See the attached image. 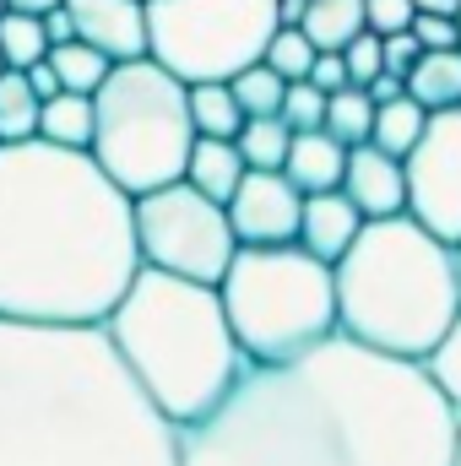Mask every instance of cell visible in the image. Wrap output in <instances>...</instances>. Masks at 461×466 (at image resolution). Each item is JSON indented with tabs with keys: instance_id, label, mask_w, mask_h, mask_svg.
<instances>
[{
	"instance_id": "obj_5",
	"label": "cell",
	"mask_w": 461,
	"mask_h": 466,
	"mask_svg": "<svg viewBox=\"0 0 461 466\" xmlns=\"http://www.w3.org/2000/svg\"><path fill=\"white\" fill-rule=\"evenodd\" d=\"M337 331L391 358H424L435 337L461 315L456 244L435 238L418 218H364L343 255L332 260Z\"/></svg>"
},
{
	"instance_id": "obj_18",
	"label": "cell",
	"mask_w": 461,
	"mask_h": 466,
	"mask_svg": "<svg viewBox=\"0 0 461 466\" xmlns=\"http://www.w3.org/2000/svg\"><path fill=\"white\" fill-rule=\"evenodd\" d=\"M38 136L55 141V147H82L87 152V141H93V93H71V87L49 93L38 104Z\"/></svg>"
},
{
	"instance_id": "obj_24",
	"label": "cell",
	"mask_w": 461,
	"mask_h": 466,
	"mask_svg": "<svg viewBox=\"0 0 461 466\" xmlns=\"http://www.w3.org/2000/svg\"><path fill=\"white\" fill-rule=\"evenodd\" d=\"M369 125H374V104H369L364 87L347 82L337 93H326V115H321L326 136H337L343 147H358V141H369Z\"/></svg>"
},
{
	"instance_id": "obj_21",
	"label": "cell",
	"mask_w": 461,
	"mask_h": 466,
	"mask_svg": "<svg viewBox=\"0 0 461 466\" xmlns=\"http://www.w3.org/2000/svg\"><path fill=\"white\" fill-rule=\"evenodd\" d=\"M185 104H190L196 136H239V125H244V109L233 104L229 82H190Z\"/></svg>"
},
{
	"instance_id": "obj_31",
	"label": "cell",
	"mask_w": 461,
	"mask_h": 466,
	"mask_svg": "<svg viewBox=\"0 0 461 466\" xmlns=\"http://www.w3.org/2000/svg\"><path fill=\"white\" fill-rule=\"evenodd\" d=\"M343 66H347V82H353V87H364L369 76H380V71H385V60H380V38H374L369 27H364V33H353V38L343 44Z\"/></svg>"
},
{
	"instance_id": "obj_19",
	"label": "cell",
	"mask_w": 461,
	"mask_h": 466,
	"mask_svg": "<svg viewBox=\"0 0 461 466\" xmlns=\"http://www.w3.org/2000/svg\"><path fill=\"white\" fill-rule=\"evenodd\" d=\"M299 27L315 49H343L353 33H364V0H304Z\"/></svg>"
},
{
	"instance_id": "obj_3",
	"label": "cell",
	"mask_w": 461,
	"mask_h": 466,
	"mask_svg": "<svg viewBox=\"0 0 461 466\" xmlns=\"http://www.w3.org/2000/svg\"><path fill=\"white\" fill-rule=\"evenodd\" d=\"M0 466H179V429L104 326L0 315Z\"/></svg>"
},
{
	"instance_id": "obj_6",
	"label": "cell",
	"mask_w": 461,
	"mask_h": 466,
	"mask_svg": "<svg viewBox=\"0 0 461 466\" xmlns=\"http://www.w3.org/2000/svg\"><path fill=\"white\" fill-rule=\"evenodd\" d=\"M218 299L250 363H282L337 337L332 266L304 244H239L229 271L218 277Z\"/></svg>"
},
{
	"instance_id": "obj_30",
	"label": "cell",
	"mask_w": 461,
	"mask_h": 466,
	"mask_svg": "<svg viewBox=\"0 0 461 466\" xmlns=\"http://www.w3.org/2000/svg\"><path fill=\"white\" fill-rule=\"evenodd\" d=\"M277 115L288 119V130H315L321 115H326V93L315 82H288L282 87V109Z\"/></svg>"
},
{
	"instance_id": "obj_16",
	"label": "cell",
	"mask_w": 461,
	"mask_h": 466,
	"mask_svg": "<svg viewBox=\"0 0 461 466\" xmlns=\"http://www.w3.org/2000/svg\"><path fill=\"white\" fill-rule=\"evenodd\" d=\"M179 179L196 185V190L212 196V201H229L233 185L244 179V157H239L233 136H196L190 152H185V174H179Z\"/></svg>"
},
{
	"instance_id": "obj_35",
	"label": "cell",
	"mask_w": 461,
	"mask_h": 466,
	"mask_svg": "<svg viewBox=\"0 0 461 466\" xmlns=\"http://www.w3.org/2000/svg\"><path fill=\"white\" fill-rule=\"evenodd\" d=\"M304 82H315L321 93H337V87H347V66H343V49H321Z\"/></svg>"
},
{
	"instance_id": "obj_17",
	"label": "cell",
	"mask_w": 461,
	"mask_h": 466,
	"mask_svg": "<svg viewBox=\"0 0 461 466\" xmlns=\"http://www.w3.org/2000/svg\"><path fill=\"white\" fill-rule=\"evenodd\" d=\"M402 93L418 98L424 109H451V104H461V44L456 49H424L407 66Z\"/></svg>"
},
{
	"instance_id": "obj_4",
	"label": "cell",
	"mask_w": 461,
	"mask_h": 466,
	"mask_svg": "<svg viewBox=\"0 0 461 466\" xmlns=\"http://www.w3.org/2000/svg\"><path fill=\"white\" fill-rule=\"evenodd\" d=\"M98 326L115 342L130 380L174 429L207 418L250 363L244 348L233 342L218 288L158 266H141L125 282V293Z\"/></svg>"
},
{
	"instance_id": "obj_20",
	"label": "cell",
	"mask_w": 461,
	"mask_h": 466,
	"mask_svg": "<svg viewBox=\"0 0 461 466\" xmlns=\"http://www.w3.org/2000/svg\"><path fill=\"white\" fill-rule=\"evenodd\" d=\"M424 119L429 109L418 104V98H407V93H396V98H385V104H374V125H369V141L374 147H385L391 157H402L413 141H418V130H424Z\"/></svg>"
},
{
	"instance_id": "obj_39",
	"label": "cell",
	"mask_w": 461,
	"mask_h": 466,
	"mask_svg": "<svg viewBox=\"0 0 461 466\" xmlns=\"http://www.w3.org/2000/svg\"><path fill=\"white\" fill-rule=\"evenodd\" d=\"M418 11H435V16H456L461 11V0H413Z\"/></svg>"
},
{
	"instance_id": "obj_41",
	"label": "cell",
	"mask_w": 461,
	"mask_h": 466,
	"mask_svg": "<svg viewBox=\"0 0 461 466\" xmlns=\"http://www.w3.org/2000/svg\"><path fill=\"white\" fill-rule=\"evenodd\" d=\"M451 466H461V418H456V461H451Z\"/></svg>"
},
{
	"instance_id": "obj_27",
	"label": "cell",
	"mask_w": 461,
	"mask_h": 466,
	"mask_svg": "<svg viewBox=\"0 0 461 466\" xmlns=\"http://www.w3.org/2000/svg\"><path fill=\"white\" fill-rule=\"evenodd\" d=\"M38 136V93L27 87L22 71H0V141H27Z\"/></svg>"
},
{
	"instance_id": "obj_44",
	"label": "cell",
	"mask_w": 461,
	"mask_h": 466,
	"mask_svg": "<svg viewBox=\"0 0 461 466\" xmlns=\"http://www.w3.org/2000/svg\"><path fill=\"white\" fill-rule=\"evenodd\" d=\"M0 11H5V0H0Z\"/></svg>"
},
{
	"instance_id": "obj_38",
	"label": "cell",
	"mask_w": 461,
	"mask_h": 466,
	"mask_svg": "<svg viewBox=\"0 0 461 466\" xmlns=\"http://www.w3.org/2000/svg\"><path fill=\"white\" fill-rule=\"evenodd\" d=\"M364 93H369V104H385V98H396V93H402V76H396V71H380V76H369V82H364Z\"/></svg>"
},
{
	"instance_id": "obj_42",
	"label": "cell",
	"mask_w": 461,
	"mask_h": 466,
	"mask_svg": "<svg viewBox=\"0 0 461 466\" xmlns=\"http://www.w3.org/2000/svg\"><path fill=\"white\" fill-rule=\"evenodd\" d=\"M0 71H11V66H5V55H0Z\"/></svg>"
},
{
	"instance_id": "obj_26",
	"label": "cell",
	"mask_w": 461,
	"mask_h": 466,
	"mask_svg": "<svg viewBox=\"0 0 461 466\" xmlns=\"http://www.w3.org/2000/svg\"><path fill=\"white\" fill-rule=\"evenodd\" d=\"M418 369L429 374V385L456 407V418H461V315L440 331V337H435V348L418 358Z\"/></svg>"
},
{
	"instance_id": "obj_9",
	"label": "cell",
	"mask_w": 461,
	"mask_h": 466,
	"mask_svg": "<svg viewBox=\"0 0 461 466\" xmlns=\"http://www.w3.org/2000/svg\"><path fill=\"white\" fill-rule=\"evenodd\" d=\"M130 223H136L141 266H158V271H174L190 282H212V288L239 249L223 201L201 196L185 179H169L158 190L130 196Z\"/></svg>"
},
{
	"instance_id": "obj_7",
	"label": "cell",
	"mask_w": 461,
	"mask_h": 466,
	"mask_svg": "<svg viewBox=\"0 0 461 466\" xmlns=\"http://www.w3.org/2000/svg\"><path fill=\"white\" fill-rule=\"evenodd\" d=\"M196 141L185 82L163 71L152 55L115 60L109 76L93 87V163L125 196L158 190L185 174V152Z\"/></svg>"
},
{
	"instance_id": "obj_14",
	"label": "cell",
	"mask_w": 461,
	"mask_h": 466,
	"mask_svg": "<svg viewBox=\"0 0 461 466\" xmlns=\"http://www.w3.org/2000/svg\"><path fill=\"white\" fill-rule=\"evenodd\" d=\"M358 228H364V218H358V207L347 201L343 190H310L304 207H299V238L293 244H304L315 260L332 266L347 244H353Z\"/></svg>"
},
{
	"instance_id": "obj_12",
	"label": "cell",
	"mask_w": 461,
	"mask_h": 466,
	"mask_svg": "<svg viewBox=\"0 0 461 466\" xmlns=\"http://www.w3.org/2000/svg\"><path fill=\"white\" fill-rule=\"evenodd\" d=\"M71 11V27L82 44H93L109 60L147 55V0H60Z\"/></svg>"
},
{
	"instance_id": "obj_2",
	"label": "cell",
	"mask_w": 461,
	"mask_h": 466,
	"mask_svg": "<svg viewBox=\"0 0 461 466\" xmlns=\"http://www.w3.org/2000/svg\"><path fill=\"white\" fill-rule=\"evenodd\" d=\"M141 271L130 196L82 147L0 141V315L98 326Z\"/></svg>"
},
{
	"instance_id": "obj_10",
	"label": "cell",
	"mask_w": 461,
	"mask_h": 466,
	"mask_svg": "<svg viewBox=\"0 0 461 466\" xmlns=\"http://www.w3.org/2000/svg\"><path fill=\"white\" fill-rule=\"evenodd\" d=\"M407 218L446 244H461V104L429 109L418 141L402 152Z\"/></svg>"
},
{
	"instance_id": "obj_37",
	"label": "cell",
	"mask_w": 461,
	"mask_h": 466,
	"mask_svg": "<svg viewBox=\"0 0 461 466\" xmlns=\"http://www.w3.org/2000/svg\"><path fill=\"white\" fill-rule=\"evenodd\" d=\"M22 76H27V87L38 93V104H44L49 93H60V76H55V66H49V60H33V66H27Z\"/></svg>"
},
{
	"instance_id": "obj_15",
	"label": "cell",
	"mask_w": 461,
	"mask_h": 466,
	"mask_svg": "<svg viewBox=\"0 0 461 466\" xmlns=\"http://www.w3.org/2000/svg\"><path fill=\"white\" fill-rule=\"evenodd\" d=\"M343 163H347V147L337 141V136H326L321 125L288 136L282 174H288L304 196H310V190H337V185H343Z\"/></svg>"
},
{
	"instance_id": "obj_22",
	"label": "cell",
	"mask_w": 461,
	"mask_h": 466,
	"mask_svg": "<svg viewBox=\"0 0 461 466\" xmlns=\"http://www.w3.org/2000/svg\"><path fill=\"white\" fill-rule=\"evenodd\" d=\"M288 119L282 115H244L239 125V136H233V147H239V157H244V168H282V157H288Z\"/></svg>"
},
{
	"instance_id": "obj_34",
	"label": "cell",
	"mask_w": 461,
	"mask_h": 466,
	"mask_svg": "<svg viewBox=\"0 0 461 466\" xmlns=\"http://www.w3.org/2000/svg\"><path fill=\"white\" fill-rule=\"evenodd\" d=\"M424 55V44L413 38V27H402V33H385L380 38V60H385V71H396V76H407V66Z\"/></svg>"
},
{
	"instance_id": "obj_1",
	"label": "cell",
	"mask_w": 461,
	"mask_h": 466,
	"mask_svg": "<svg viewBox=\"0 0 461 466\" xmlns=\"http://www.w3.org/2000/svg\"><path fill=\"white\" fill-rule=\"evenodd\" d=\"M456 407L413 358L326 337L282 363H244L190 429L179 466H451Z\"/></svg>"
},
{
	"instance_id": "obj_8",
	"label": "cell",
	"mask_w": 461,
	"mask_h": 466,
	"mask_svg": "<svg viewBox=\"0 0 461 466\" xmlns=\"http://www.w3.org/2000/svg\"><path fill=\"white\" fill-rule=\"evenodd\" d=\"M277 33V0H147V55L190 82H229Z\"/></svg>"
},
{
	"instance_id": "obj_29",
	"label": "cell",
	"mask_w": 461,
	"mask_h": 466,
	"mask_svg": "<svg viewBox=\"0 0 461 466\" xmlns=\"http://www.w3.org/2000/svg\"><path fill=\"white\" fill-rule=\"evenodd\" d=\"M315 44L304 38V27H288V22H277V33L266 38V49H261V60L282 76V82H304L310 76V66H315Z\"/></svg>"
},
{
	"instance_id": "obj_36",
	"label": "cell",
	"mask_w": 461,
	"mask_h": 466,
	"mask_svg": "<svg viewBox=\"0 0 461 466\" xmlns=\"http://www.w3.org/2000/svg\"><path fill=\"white\" fill-rule=\"evenodd\" d=\"M38 22H44V38H49V44H66V38H77V27H71V11H66V5H49V11H38Z\"/></svg>"
},
{
	"instance_id": "obj_28",
	"label": "cell",
	"mask_w": 461,
	"mask_h": 466,
	"mask_svg": "<svg viewBox=\"0 0 461 466\" xmlns=\"http://www.w3.org/2000/svg\"><path fill=\"white\" fill-rule=\"evenodd\" d=\"M282 87H288V82H282L266 60H250L244 71L229 76V93L244 115H277V109H282Z\"/></svg>"
},
{
	"instance_id": "obj_33",
	"label": "cell",
	"mask_w": 461,
	"mask_h": 466,
	"mask_svg": "<svg viewBox=\"0 0 461 466\" xmlns=\"http://www.w3.org/2000/svg\"><path fill=\"white\" fill-rule=\"evenodd\" d=\"M413 38H418L424 49H456V44H461V22H456V16L418 11V16H413Z\"/></svg>"
},
{
	"instance_id": "obj_23",
	"label": "cell",
	"mask_w": 461,
	"mask_h": 466,
	"mask_svg": "<svg viewBox=\"0 0 461 466\" xmlns=\"http://www.w3.org/2000/svg\"><path fill=\"white\" fill-rule=\"evenodd\" d=\"M49 66H55V76H60V87H71V93H93L104 76H109V55H98L93 44H82V38H66V44H49V55H44Z\"/></svg>"
},
{
	"instance_id": "obj_45",
	"label": "cell",
	"mask_w": 461,
	"mask_h": 466,
	"mask_svg": "<svg viewBox=\"0 0 461 466\" xmlns=\"http://www.w3.org/2000/svg\"><path fill=\"white\" fill-rule=\"evenodd\" d=\"M456 22H461V11H456Z\"/></svg>"
},
{
	"instance_id": "obj_32",
	"label": "cell",
	"mask_w": 461,
	"mask_h": 466,
	"mask_svg": "<svg viewBox=\"0 0 461 466\" xmlns=\"http://www.w3.org/2000/svg\"><path fill=\"white\" fill-rule=\"evenodd\" d=\"M413 16H418V5H413V0H364V27H369L374 38L413 27Z\"/></svg>"
},
{
	"instance_id": "obj_40",
	"label": "cell",
	"mask_w": 461,
	"mask_h": 466,
	"mask_svg": "<svg viewBox=\"0 0 461 466\" xmlns=\"http://www.w3.org/2000/svg\"><path fill=\"white\" fill-rule=\"evenodd\" d=\"M5 5H11V11H33V16H38V11H49V5H60V0H5Z\"/></svg>"
},
{
	"instance_id": "obj_13",
	"label": "cell",
	"mask_w": 461,
	"mask_h": 466,
	"mask_svg": "<svg viewBox=\"0 0 461 466\" xmlns=\"http://www.w3.org/2000/svg\"><path fill=\"white\" fill-rule=\"evenodd\" d=\"M337 190L358 207V218H391V212H407L402 157H391V152H385V147H374V141L347 147L343 185H337Z\"/></svg>"
},
{
	"instance_id": "obj_25",
	"label": "cell",
	"mask_w": 461,
	"mask_h": 466,
	"mask_svg": "<svg viewBox=\"0 0 461 466\" xmlns=\"http://www.w3.org/2000/svg\"><path fill=\"white\" fill-rule=\"evenodd\" d=\"M0 55H5V66L11 71H27L33 60H44L49 55V38H44V22L33 16V11H0Z\"/></svg>"
},
{
	"instance_id": "obj_43",
	"label": "cell",
	"mask_w": 461,
	"mask_h": 466,
	"mask_svg": "<svg viewBox=\"0 0 461 466\" xmlns=\"http://www.w3.org/2000/svg\"><path fill=\"white\" fill-rule=\"evenodd\" d=\"M456 266H461V244H456Z\"/></svg>"
},
{
	"instance_id": "obj_11",
	"label": "cell",
	"mask_w": 461,
	"mask_h": 466,
	"mask_svg": "<svg viewBox=\"0 0 461 466\" xmlns=\"http://www.w3.org/2000/svg\"><path fill=\"white\" fill-rule=\"evenodd\" d=\"M299 207H304V190L282 168H244V179L223 201L239 244H293L299 238Z\"/></svg>"
}]
</instances>
